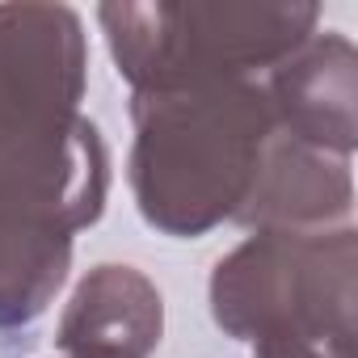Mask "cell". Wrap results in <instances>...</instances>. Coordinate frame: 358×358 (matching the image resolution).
Instances as JSON below:
<instances>
[{
	"label": "cell",
	"mask_w": 358,
	"mask_h": 358,
	"mask_svg": "<svg viewBox=\"0 0 358 358\" xmlns=\"http://www.w3.org/2000/svg\"><path fill=\"white\" fill-rule=\"evenodd\" d=\"M131 194L148 228L199 241L245 211L278 135L262 80L131 97Z\"/></svg>",
	"instance_id": "1"
},
{
	"label": "cell",
	"mask_w": 358,
	"mask_h": 358,
	"mask_svg": "<svg viewBox=\"0 0 358 358\" xmlns=\"http://www.w3.org/2000/svg\"><path fill=\"white\" fill-rule=\"evenodd\" d=\"M211 320L253 358L354 354L358 232H253L211 270Z\"/></svg>",
	"instance_id": "2"
},
{
	"label": "cell",
	"mask_w": 358,
	"mask_h": 358,
	"mask_svg": "<svg viewBox=\"0 0 358 358\" xmlns=\"http://www.w3.org/2000/svg\"><path fill=\"white\" fill-rule=\"evenodd\" d=\"M110 59L135 93L253 80L299 51L320 22L312 0H114L97 9Z\"/></svg>",
	"instance_id": "3"
},
{
	"label": "cell",
	"mask_w": 358,
	"mask_h": 358,
	"mask_svg": "<svg viewBox=\"0 0 358 358\" xmlns=\"http://www.w3.org/2000/svg\"><path fill=\"white\" fill-rule=\"evenodd\" d=\"M110 199V148L93 118L34 97H0V211L76 236Z\"/></svg>",
	"instance_id": "4"
},
{
	"label": "cell",
	"mask_w": 358,
	"mask_h": 358,
	"mask_svg": "<svg viewBox=\"0 0 358 358\" xmlns=\"http://www.w3.org/2000/svg\"><path fill=\"white\" fill-rule=\"evenodd\" d=\"M282 135L350 160L358 148V51L345 34H312L262 80Z\"/></svg>",
	"instance_id": "5"
},
{
	"label": "cell",
	"mask_w": 358,
	"mask_h": 358,
	"mask_svg": "<svg viewBox=\"0 0 358 358\" xmlns=\"http://www.w3.org/2000/svg\"><path fill=\"white\" fill-rule=\"evenodd\" d=\"M164 337V299L156 282L122 262L93 266L55 329L68 358H152Z\"/></svg>",
	"instance_id": "6"
},
{
	"label": "cell",
	"mask_w": 358,
	"mask_h": 358,
	"mask_svg": "<svg viewBox=\"0 0 358 358\" xmlns=\"http://www.w3.org/2000/svg\"><path fill=\"white\" fill-rule=\"evenodd\" d=\"M354 211V173L350 160L308 148L291 135H274L262 160L257 186L236 215L249 232H329L345 228Z\"/></svg>",
	"instance_id": "7"
},
{
	"label": "cell",
	"mask_w": 358,
	"mask_h": 358,
	"mask_svg": "<svg viewBox=\"0 0 358 358\" xmlns=\"http://www.w3.org/2000/svg\"><path fill=\"white\" fill-rule=\"evenodd\" d=\"M89 89L85 22L68 5H0V97L80 110Z\"/></svg>",
	"instance_id": "8"
},
{
	"label": "cell",
	"mask_w": 358,
	"mask_h": 358,
	"mask_svg": "<svg viewBox=\"0 0 358 358\" xmlns=\"http://www.w3.org/2000/svg\"><path fill=\"white\" fill-rule=\"evenodd\" d=\"M72 270V236L0 211V333L34 324Z\"/></svg>",
	"instance_id": "9"
},
{
	"label": "cell",
	"mask_w": 358,
	"mask_h": 358,
	"mask_svg": "<svg viewBox=\"0 0 358 358\" xmlns=\"http://www.w3.org/2000/svg\"><path fill=\"white\" fill-rule=\"evenodd\" d=\"M282 358H354V354H282Z\"/></svg>",
	"instance_id": "10"
}]
</instances>
